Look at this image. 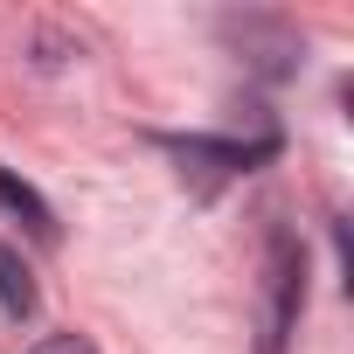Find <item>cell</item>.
Returning a JSON list of instances; mask_svg holds the SVG:
<instances>
[{
  "instance_id": "3957f363",
  "label": "cell",
  "mask_w": 354,
  "mask_h": 354,
  "mask_svg": "<svg viewBox=\"0 0 354 354\" xmlns=\"http://www.w3.org/2000/svg\"><path fill=\"white\" fill-rule=\"evenodd\" d=\"M0 209H15V216H28V230L35 236H56V216H49V202L28 188V181H15L8 167H0Z\"/></svg>"
},
{
  "instance_id": "6da1fadb",
  "label": "cell",
  "mask_w": 354,
  "mask_h": 354,
  "mask_svg": "<svg viewBox=\"0 0 354 354\" xmlns=\"http://www.w3.org/2000/svg\"><path fill=\"white\" fill-rule=\"evenodd\" d=\"M264 278H271V306H264V347L257 354H278L292 319H299V299H306V257L285 230H271V271Z\"/></svg>"
},
{
  "instance_id": "7a4b0ae2",
  "label": "cell",
  "mask_w": 354,
  "mask_h": 354,
  "mask_svg": "<svg viewBox=\"0 0 354 354\" xmlns=\"http://www.w3.org/2000/svg\"><path fill=\"white\" fill-rule=\"evenodd\" d=\"M174 153H181V167H188V174H202V181H223V174H236V167L264 160V153H271V139H257V146H236V139H174Z\"/></svg>"
},
{
  "instance_id": "5b68a950",
  "label": "cell",
  "mask_w": 354,
  "mask_h": 354,
  "mask_svg": "<svg viewBox=\"0 0 354 354\" xmlns=\"http://www.w3.org/2000/svg\"><path fill=\"white\" fill-rule=\"evenodd\" d=\"M35 354H97V347H91L84 333H49V340H42Z\"/></svg>"
},
{
  "instance_id": "277c9868",
  "label": "cell",
  "mask_w": 354,
  "mask_h": 354,
  "mask_svg": "<svg viewBox=\"0 0 354 354\" xmlns=\"http://www.w3.org/2000/svg\"><path fill=\"white\" fill-rule=\"evenodd\" d=\"M0 306H8L15 319H28V313H35V285H28V264H21L8 243H0Z\"/></svg>"
}]
</instances>
